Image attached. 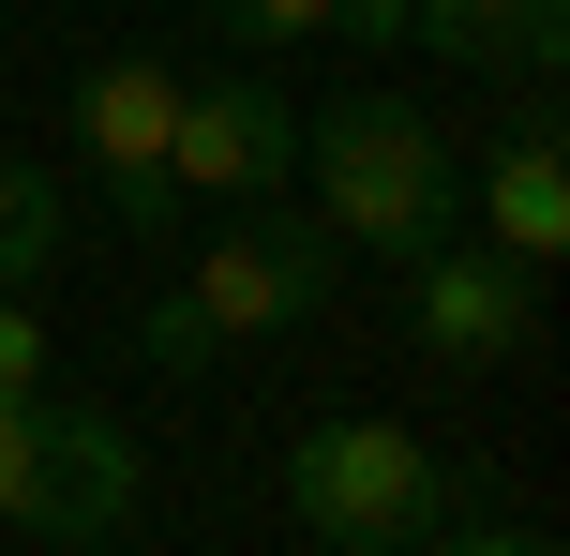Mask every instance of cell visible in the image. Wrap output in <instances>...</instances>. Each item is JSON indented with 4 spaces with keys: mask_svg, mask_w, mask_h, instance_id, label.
Returning a JSON list of instances; mask_svg holds the SVG:
<instances>
[{
    "mask_svg": "<svg viewBox=\"0 0 570 556\" xmlns=\"http://www.w3.org/2000/svg\"><path fill=\"white\" fill-rule=\"evenodd\" d=\"M331 286H345V241L315 226V211L256 196V211H226V226H210V256L180 271L166 301H150V361H166V377H196V361H226V347L315 331V316H331Z\"/></svg>",
    "mask_w": 570,
    "mask_h": 556,
    "instance_id": "1",
    "label": "cell"
},
{
    "mask_svg": "<svg viewBox=\"0 0 570 556\" xmlns=\"http://www.w3.org/2000/svg\"><path fill=\"white\" fill-rule=\"evenodd\" d=\"M301 166H315V226L345 241V256H435V241L465 226V166L451 136H435L421 106H391V90H345V106L301 120Z\"/></svg>",
    "mask_w": 570,
    "mask_h": 556,
    "instance_id": "2",
    "label": "cell"
},
{
    "mask_svg": "<svg viewBox=\"0 0 570 556\" xmlns=\"http://www.w3.org/2000/svg\"><path fill=\"white\" fill-rule=\"evenodd\" d=\"M285 511H301L331 556H405V542H435L451 527V467H435L405 421H315L301 451H285Z\"/></svg>",
    "mask_w": 570,
    "mask_h": 556,
    "instance_id": "3",
    "label": "cell"
},
{
    "mask_svg": "<svg viewBox=\"0 0 570 556\" xmlns=\"http://www.w3.org/2000/svg\"><path fill=\"white\" fill-rule=\"evenodd\" d=\"M120 511H136V437L106 407H60V391H0V527L106 542Z\"/></svg>",
    "mask_w": 570,
    "mask_h": 556,
    "instance_id": "4",
    "label": "cell"
},
{
    "mask_svg": "<svg viewBox=\"0 0 570 556\" xmlns=\"http://www.w3.org/2000/svg\"><path fill=\"white\" fill-rule=\"evenodd\" d=\"M166 136H180V60H166V46H106V60L76 76V150H90V181H106V211H120L136 241L180 211Z\"/></svg>",
    "mask_w": 570,
    "mask_h": 556,
    "instance_id": "5",
    "label": "cell"
},
{
    "mask_svg": "<svg viewBox=\"0 0 570 556\" xmlns=\"http://www.w3.org/2000/svg\"><path fill=\"white\" fill-rule=\"evenodd\" d=\"M166 181L210 211H256L301 181V106L271 76H180V136H166Z\"/></svg>",
    "mask_w": 570,
    "mask_h": 556,
    "instance_id": "6",
    "label": "cell"
},
{
    "mask_svg": "<svg viewBox=\"0 0 570 556\" xmlns=\"http://www.w3.org/2000/svg\"><path fill=\"white\" fill-rule=\"evenodd\" d=\"M405 331L435 361H511L541 331V271H511L495 241H435V256H405Z\"/></svg>",
    "mask_w": 570,
    "mask_h": 556,
    "instance_id": "7",
    "label": "cell"
},
{
    "mask_svg": "<svg viewBox=\"0 0 570 556\" xmlns=\"http://www.w3.org/2000/svg\"><path fill=\"white\" fill-rule=\"evenodd\" d=\"M481 241L511 271H556L570 256V150H556V120H525V136L481 150Z\"/></svg>",
    "mask_w": 570,
    "mask_h": 556,
    "instance_id": "8",
    "label": "cell"
},
{
    "mask_svg": "<svg viewBox=\"0 0 570 556\" xmlns=\"http://www.w3.org/2000/svg\"><path fill=\"white\" fill-rule=\"evenodd\" d=\"M405 46H435V60H465V76H556V46H570V0H405Z\"/></svg>",
    "mask_w": 570,
    "mask_h": 556,
    "instance_id": "9",
    "label": "cell"
},
{
    "mask_svg": "<svg viewBox=\"0 0 570 556\" xmlns=\"http://www.w3.org/2000/svg\"><path fill=\"white\" fill-rule=\"evenodd\" d=\"M46 256H60V181L0 150V286H30V271H46Z\"/></svg>",
    "mask_w": 570,
    "mask_h": 556,
    "instance_id": "10",
    "label": "cell"
},
{
    "mask_svg": "<svg viewBox=\"0 0 570 556\" xmlns=\"http://www.w3.org/2000/svg\"><path fill=\"white\" fill-rule=\"evenodd\" d=\"M226 46H331V0H196Z\"/></svg>",
    "mask_w": 570,
    "mask_h": 556,
    "instance_id": "11",
    "label": "cell"
},
{
    "mask_svg": "<svg viewBox=\"0 0 570 556\" xmlns=\"http://www.w3.org/2000/svg\"><path fill=\"white\" fill-rule=\"evenodd\" d=\"M0 391H46V316L0 286Z\"/></svg>",
    "mask_w": 570,
    "mask_h": 556,
    "instance_id": "12",
    "label": "cell"
},
{
    "mask_svg": "<svg viewBox=\"0 0 570 556\" xmlns=\"http://www.w3.org/2000/svg\"><path fill=\"white\" fill-rule=\"evenodd\" d=\"M435 556H556V542H525V527H451Z\"/></svg>",
    "mask_w": 570,
    "mask_h": 556,
    "instance_id": "13",
    "label": "cell"
}]
</instances>
